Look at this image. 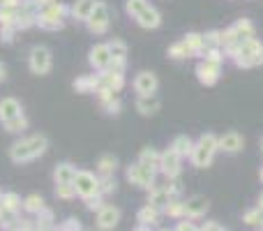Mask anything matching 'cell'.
I'll list each match as a JSON object with an SVG mask.
<instances>
[{
  "instance_id": "9",
  "label": "cell",
  "mask_w": 263,
  "mask_h": 231,
  "mask_svg": "<svg viewBox=\"0 0 263 231\" xmlns=\"http://www.w3.org/2000/svg\"><path fill=\"white\" fill-rule=\"evenodd\" d=\"M134 88L139 95H155V91H157V77L153 72H141L134 79Z\"/></svg>"
},
{
  "instance_id": "14",
  "label": "cell",
  "mask_w": 263,
  "mask_h": 231,
  "mask_svg": "<svg viewBox=\"0 0 263 231\" xmlns=\"http://www.w3.org/2000/svg\"><path fill=\"white\" fill-rule=\"evenodd\" d=\"M208 210V199L205 197H192V199L185 201V215L190 218H199Z\"/></svg>"
},
{
  "instance_id": "20",
  "label": "cell",
  "mask_w": 263,
  "mask_h": 231,
  "mask_svg": "<svg viewBox=\"0 0 263 231\" xmlns=\"http://www.w3.org/2000/svg\"><path fill=\"white\" fill-rule=\"evenodd\" d=\"M95 5H97V0H77V5H74V16L77 19H81V21H88L90 19V14H92V9H95Z\"/></svg>"
},
{
  "instance_id": "48",
  "label": "cell",
  "mask_w": 263,
  "mask_h": 231,
  "mask_svg": "<svg viewBox=\"0 0 263 231\" xmlns=\"http://www.w3.org/2000/svg\"><path fill=\"white\" fill-rule=\"evenodd\" d=\"M136 231H148V229H145V227H141V229H136Z\"/></svg>"
},
{
  "instance_id": "1",
  "label": "cell",
  "mask_w": 263,
  "mask_h": 231,
  "mask_svg": "<svg viewBox=\"0 0 263 231\" xmlns=\"http://www.w3.org/2000/svg\"><path fill=\"white\" fill-rule=\"evenodd\" d=\"M46 146H49L46 136H30V139H23L18 144H14L9 155H12L14 162H30V159L40 157L44 153Z\"/></svg>"
},
{
  "instance_id": "4",
  "label": "cell",
  "mask_w": 263,
  "mask_h": 231,
  "mask_svg": "<svg viewBox=\"0 0 263 231\" xmlns=\"http://www.w3.org/2000/svg\"><path fill=\"white\" fill-rule=\"evenodd\" d=\"M155 171H157L155 167H145V164L136 162L134 167L127 169V178L139 187H150L155 181Z\"/></svg>"
},
{
  "instance_id": "44",
  "label": "cell",
  "mask_w": 263,
  "mask_h": 231,
  "mask_svg": "<svg viewBox=\"0 0 263 231\" xmlns=\"http://www.w3.org/2000/svg\"><path fill=\"white\" fill-rule=\"evenodd\" d=\"M176 231H199V229H196L192 222H180V224H178V229H176Z\"/></svg>"
},
{
  "instance_id": "16",
  "label": "cell",
  "mask_w": 263,
  "mask_h": 231,
  "mask_svg": "<svg viewBox=\"0 0 263 231\" xmlns=\"http://www.w3.org/2000/svg\"><path fill=\"white\" fill-rule=\"evenodd\" d=\"M136 109H139L143 116H153L159 111V100L155 95H141L139 102H136Z\"/></svg>"
},
{
  "instance_id": "12",
  "label": "cell",
  "mask_w": 263,
  "mask_h": 231,
  "mask_svg": "<svg viewBox=\"0 0 263 231\" xmlns=\"http://www.w3.org/2000/svg\"><path fill=\"white\" fill-rule=\"evenodd\" d=\"M18 116H21V104H18L16 100H12V97L0 100V120L9 122V120H14V118H18Z\"/></svg>"
},
{
  "instance_id": "39",
  "label": "cell",
  "mask_w": 263,
  "mask_h": 231,
  "mask_svg": "<svg viewBox=\"0 0 263 231\" xmlns=\"http://www.w3.org/2000/svg\"><path fill=\"white\" fill-rule=\"evenodd\" d=\"M111 190H116V181L111 176H104L100 181V192H111Z\"/></svg>"
},
{
  "instance_id": "23",
  "label": "cell",
  "mask_w": 263,
  "mask_h": 231,
  "mask_svg": "<svg viewBox=\"0 0 263 231\" xmlns=\"http://www.w3.org/2000/svg\"><path fill=\"white\" fill-rule=\"evenodd\" d=\"M157 220H159V210H157V206H145V208H141L139 210V222L143 224V227H148V224H157Z\"/></svg>"
},
{
  "instance_id": "47",
  "label": "cell",
  "mask_w": 263,
  "mask_h": 231,
  "mask_svg": "<svg viewBox=\"0 0 263 231\" xmlns=\"http://www.w3.org/2000/svg\"><path fill=\"white\" fill-rule=\"evenodd\" d=\"M259 208H261V210H263V194H261V197H259Z\"/></svg>"
},
{
  "instance_id": "29",
  "label": "cell",
  "mask_w": 263,
  "mask_h": 231,
  "mask_svg": "<svg viewBox=\"0 0 263 231\" xmlns=\"http://www.w3.org/2000/svg\"><path fill=\"white\" fill-rule=\"evenodd\" d=\"M109 51H111V58H125V54H127V44L120 40H114L109 44Z\"/></svg>"
},
{
  "instance_id": "8",
  "label": "cell",
  "mask_w": 263,
  "mask_h": 231,
  "mask_svg": "<svg viewBox=\"0 0 263 231\" xmlns=\"http://www.w3.org/2000/svg\"><path fill=\"white\" fill-rule=\"evenodd\" d=\"M242 146H245V139H242V134H238V132H227L224 136H219L217 150H224V153L233 155V153H240Z\"/></svg>"
},
{
  "instance_id": "30",
  "label": "cell",
  "mask_w": 263,
  "mask_h": 231,
  "mask_svg": "<svg viewBox=\"0 0 263 231\" xmlns=\"http://www.w3.org/2000/svg\"><path fill=\"white\" fill-rule=\"evenodd\" d=\"M26 210H30V213H42L44 210V201H42V197L32 194L26 199Z\"/></svg>"
},
{
  "instance_id": "33",
  "label": "cell",
  "mask_w": 263,
  "mask_h": 231,
  "mask_svg": "<svg viewBox=\"0 0 263 231\" xmlns=\"http://www.w3.org/2000/svg\"><path fill=\"white\" fill-rule=\"evenodd\" d=\"M168 56H171V58H176V60H180V58H187V56H192L190 54V49H187L185 44H173L171 49H168Z\"/></svg>"
},
{
  "instance_id": "54",
  "label": "cell",
  "mask_w": 263,
  "mask_h": 231,
  "mask_svg": "<svg viewBox=\"0 0 263 231\" xmlns=\"http://www.w3.org/2000/svg\"><path fill=\"white\" fill-rule=\"evenodd\" d=\"M164 231H166V229H164Z\"/></svg>"
},
{
  "instance_id": "11",
  "label": "cell",
  "mask_w": 263,
  "mask_h": 231,
  "mask_svg": "<svg viewBox=\"0 0 263 231\" xmlns=\"http://www.w3.org/2000/svg\"><path fill=\"white\" fill-rule=\"evenodd\" d=\"M120 220V210L114 208V206H102L100 215H97V224L100 229H114Z\"/></svg>"
},
{
  "instance_id": "26",
  "label": "cell",
  "mask_w": 263,
  "mask_h": 231,
  "mask_svg": "<svg viewBox=\"0 0 263 231\" xmlns=\"http://www.w3.org/2000/svg\"><path fill=\"white\" fill-rule=\"evenodd\" d=\"M97 86H100V81H97L95 77H81L74 81V88H77L79 93H90V91H95Z\"/></svg>"
},
{
  "instance_id": "53",
  "label": "cell",
  "mask_w": 263,
  "mask_h": 231,
  "mask_svg": "<svg viewBox=\"0 0 263 231\" xmlns=\"http://www.w3.org/2000/svg\"><path fill=\"white\" fill-rule=\"evenodd\" d=\"M30 3H35V0H30Z\"/></svg>"
},
{
  "instance_id": "24",
  "label": "cell",
  "mask_w": 263,
  "mask_h": 231,
  "mask_svg": "<svg viewBox=\"0 0 263 231\" xmlns=\"http://www.w3.org/2000/svg\"><path fill=\"white\" fill-rule=\"evenodd\" d=\"M233 28H236V32L240 35V40H252V37H254V23H252L250 19H240Z\"/></svg>"
},
{
  "instance_id": "32",
  "label": "cell",
  "mask_w": 263,
  "mask_h": 231,
  "mask_svg": "<svg viewBox=\"0 0 263 231\" xmlns=\"http://www.w3.org/2000/svg\"><path fill=\"white\" fill-rule=\"evenodd\" d=\"M164 208H166V215H171V218H180V215H185V204H182V201H168Z\"/></svg>"
},
{
  "instance_id": "3",
  "label": "cell",
  "mask_w": 263,
  "mask_h": 231,
  "mask_svg": "<svg viewBox=\"0 0 263 231\" xmlns=\"http://www.w3.org/2000/svg\"><path fill=\"white\" fill-rule=\"evenodd\" d=\"M72 185H74V190H77V194H81L83 199H88V197L100 192V181L88 171H77V178H74Z\"/></svg>"
},
{
  "instance_id": "40",
  "label": "cell",
  "mask_w": 263,
  "mask_h": 231,
  "mask_svg": "<svg viewBox=\"0 0 263 231\" xmlns=\"http://www.w3.org/2000/svg\"><path fill=\"white\" fill-rule=\"evenodd\" d=\"M104 106L109 109V114H118V111H120V102H118V100H114V97L104 100Z\"/></svg>"
},
{
  "instance_id": "22",
  "label": "cell",
  "mask_w": 263,
  "mask_h": 231,
  "mask_svg": "<svg viewBox=\"0 0 263 231\" xmlns=\"http://www.w3.org/2000/svg\"><path fill=\"white\" fill-rule=\"evenodd\" d=\"M53 178H55L58 185H63V183H74V178H77V169H74L72 164H60V167L55 169Z\"/></svg>"
},
{
  "instance_id": "41",
  "label": "cell",
  "mask_w": 263,
  "mask_h": 231,
  "mask_svg": "<svg viewBox=\"0 0 263 231\" xmlns=\"http://www.w3.org/2000/svg\"><path fill=\"white\" fill-rule=\"evenodd\" d=\"M201 231H224V229H222V224H217V222H205L203 227H201Z\"/></svg>"
},
{
  "instance_id": "38",
  "label": "cell",
  "mask_w": 263,
  "mask_h": 231,
  "mask_svg": "<svg viewBox=\"0 0 263 231\" xmlns=\"http://www.w3.org/2000/svg\"><path fill=\"white\" fill-rule=\"evenodd\" d=\"M7 125V132H21V130H26V118L23 116H18V118H14V120H9V122H5Z\"/></svg>"
},
{
  "instance_id": "21",
  "label": "cell",
  "mask_w": 263,
  "mask_h": 231,
  "mask_svg": "<svg viewBox=\"0 0 263 231\" xmlns=\"http://www.w3.org/2000/svg\"><path fill=\"white\" fill-rule=\"evenodd\" d=\"M171 148L176 150V153L180 155V157H185V155H192V150H194V141H192L190 136L180 134V136H176V139H173Z\"/></svg>"
},
{
  "instance_id": "18",
  "label": "cell",
  "mask_w": 263,
  "mask_h": 231,
  "mask_svg": "<svg viewBox=\"0 0 263 231\" xmlns=\"http://www.w3.org/2000/svg\"><path fill=\"white\" fill-rule=\"evenodd\" d=\"M136 21H139V26L141 28H157L159 26V12L155 7H148V9H143V12L136 16Z\"/></svg>"
},
{
  "instance_id": "6",
  "label": "cell",
  "mask_w": 263,
  "mask_h": 231,
  "mask_svg": "<svg viewBox=\"0 0 263 231\" xmlns=\"http://www.w3.org/2000/svg\"><path fill=\"white\" fill-rule=\"evenodd\" d=\"M30 69L35 74H46L51 69V54L44 46H35L30 51Z\"/></svg>"
},
{
  "instance_id": "13",
  "label": "cell",
  "mask_w": 263,
  "mask_h": 231,
  "mask_svg": "<svg viewBox=\"0 0 263 231\" xmlns=\"http://www.w3.org/2000/svg\"><path fill=\"white\" fill-rule=\"evenodd\" d=\"M90 63L95 65L97 69L109 67V63H111V51H109V44H97L95 49L90 51Z\"/></svg>"
},
{
  "instance_id": "43",
  "label": "cell",
  "mask_w": 263,
  "mask_h": 231,
  "mask_svg": "<svg viewBox=\"0 0 263 231\" xmlns=\"http://www.w3.org/2000/svg\"><path fill=\"white\" fill-rule=\"evenodd\" d=\"M81 227H79V222L77 220H67V224L63 227V231H79Z\"/></svg>"
},
{
  "instance_id": "34",
  "label": "cell",
  "mask_w": 263,
  "mask_h": 231,
  "mask_svg": "<svg viewBox=\"0 0 263 231\" xmlns=\"http://www.w3.org/2000/svg\"><path fill=\"white\" fill-rule=\"evenodd\" d=\"M55 194H58L60 199H72V197L77 194V190H74L72 183H63V185L55 187Z\"/></svg>"
},
{
  "instance_id": "19",
  "label": "cell",
  "mask_w": 263,
  "mask_h": 231,
  "mask_svg": "<svg viewBox=\"0 0 263 231\" xmlns=\"http://www.w3.org/2000/svg\"><path fill=\"white\" fill-rule=\"evenodd\" d=\"M168 201H171V192H168V187H153L148 194V204L150 206H166Z\"/></svg>"
},
{
  "instance_id": "7",
  "label": "cell",
  "mask_w": 263,
  "mask_h": 231,
  "mask_svg": "<svg viewBox=\"0 0 263 231\" xmlns=\"http://www.w3.org/2000/svg\"><path fill=\"white\" fill-rule=\"evenodd\" d=\"M159 169H162L168 178H176L178 173H180V155L173 148H168L166 153L159 155Z\"/></svg>"
},
{
  "instance_id": "51",
  "label": "cell",
  "mask_w": 263,
  "mask_h": 231,
  "mask_svg": "<svg viewBox=\"0 0 263 231\" xmlns=\"http://www.w3.org/2000/svg\"><path fill=\"white\" fill-rule=\"evenodd\" d=\"M0 7H3V0H0Z\"/></svg>"
},
{
  "instance_id": "37",
  "label": "cell",
  "mask_w": 263,
  "mask_h": 231,
  "mask_svg": "<svg viewBox=\"0 0 263 231\" xmlns=\"http://www.w3.org/2000/svg\"><path fill=\"white\" fill-rule=\"evenodd\" d=\"M18 206H21V199H18L16 194H5L3 197V208L5 210H16Z\"/></svg>"
},
{
  "instance_id": "2",
  "label": "cell",
  "mask_w": 263,
  "mask_h": 231,
  "mask_svg": "<svg viewBox=\"0 0 263 231\" xmlns=\"http://www.w3.org/2000/svg\"><path fill=\"white\" fill-rule=\"evenodd\" d=\"M236 58L238 67H254V65H263V44L259 40H242L238 44V54Z\"/></svg>"
},
{
  "instance_id": "45",
  "label": "cell",
  "mask_w": 263,
  "mask_h": 231,
  "mask_svg": "<svg viewBox=\"0 0 263 231\" xmlns=\"http://www.w3.org/2000/svg\"><path fill=\"white\" fill-rule=\"evenodd\" d=\"M0 81H5V65L0 63Z\"/></svg>"
},
{
  "instance_id": "52",
  "label": "cell",
  "mask_w": 263,
  "mask_h": 231,
  "mask_svg": "<svg viewBox=\"0 0 263 231\" xmlns=\"http://www.w3.org/2000/svg\"><path fill=\"white\" fill-rule=\"evenodd\" d=\"M0 201H3V194H0Z\"/></svg>"
},
{
  "instance_id": "42",
  "label": "cell",
  "mask_w": 263,
  "mask_h": 231,
  "mask_svg": "<svg viewBox=\"0 0 263 231\" xmlns=\"http://www.w3.org/2000/svg\"><path fill=\"white\" fill-rule=\"evenodd\" d=\"M88 208H90V210H100L102 208V201L97 199V197H95V199H92V197H88Z\"/></svg>"
},
{
  "instance_id": "36",
  "label": "cell",
  "mask_w": 263,
  "mask_h": 231,
  "mask_svg": "<svg viewBox=\"0 0 263 231\" xmlns=\"http://www.w3.org/2000/svg\"><path fill=\"white\" fill-rule=\"evenodd\" d=\"M245 222L247 224H252V227H263V210L261 208H256V210H250V213L245 215Z\"/></svg>"
},
{
  "instance_id": "35",
  "label": "cell",
  "mask_w": 263,
  "mask_h": 231,
  "mask_svg": "<svg viewBox=\"0 0 263 231\" xmlns=\"http://www.w3.org/2000/svg\"><path fill=\"white\" fill-rule=\"evenodd\" d=\"M199 146H203V148H208V150H213V153H215V150H217V146H219V139L215 134H203L199 139Z\"/></svg>"
},
{
  "instance_id": "28",
  "label": "cell",
  "mask_w": 263,
  "mask_h": 231,
  "mask_svg": "<svg viewBox=\"0 0 263 231\" xmlns=\"http://www.w3.org/2000/svg\"><path fill=\"white\" fill-rule=\"evenodd\" d=\"M203 46L205 49H217V46H222V32L219 30H210L203 35Z\"/></svg>"
},
{
  "instance_id": "15",
  "label": "cell",
  "mask_w": 263,
  "mask_h": 231,
  "mask_svg": "<svg viewBox=\"0 0 263 231\" xmlns=\"http://www.w3.org/2000/svg\"><path fill=\"white\" fill-rule=\"evenodd\" d=\"M213 155H215L213 150H208V148L196 144L194 150H192V162H194V167L205 169V167H210V162H213Z\"/></svg>"
},
{
  "instance_id": "10",
  "label": "cell",
  "mask_w": 263,
  "mask_h": 231,
  "mask_svg": "<svg viewBox=\"0 0 263 231\" xmlns=\"http://www.w3.org/2000/svg\"><path fill=\"white\" fill-rule=\"evenodd\" d=\"M196 74H199V81L205 83V86H213L219 79V65L210 63V60H203V63L196 67Z\"/></svg>"
},
{
  "instance_id": "31",
  "label": "cell",
  "mask_w": 263,
  "mask_h": 231,
  "mask_svg": "<svg viewBox=\"0 0 263 231\" xmlns=\"http://www.w3.org/2000/svg\"><path fill=\"white\" fill-rule=\"evenodd\" d=\"M148 7L150 5L145 3V0H127V14H132V16H139V14Z\"/></svg>"
},
{
  "instance_id": "49",
  "label": "cell",
  "mask_w": 263,
  "mask_h": 231,
  "mask_svg": "<svg viewBox=\"0 0 263 231\" xmlns=\"http://www.w3.org/2000/svg\"><path fill=\"white\" fill-rule=\"evenodd\" d=\"M261 153H263V141H261Z\"/></svg>"
},
{
  "instance_id": "5",
  "label": "cell",
  "mask_w": 263,
  "mask_h": 231,
  "mask_svg": "<svg viewBox=\"0 0 263 231\" xmlns=\"http://www.w3.org/2000/svg\"><path fill=\"white\" fill-rule=\"evenodd\" d=\"M88 28H90L92 32H97V35L106 32V28H109V7H106V5H102V3L95 5L90 19H88Z\"/></svg>"
},
{
  "instance_id": "27",
  "label": "cell",
  "mask_w": 263,
  "mask_h": 231,
  "mask_svg": "<svg viewBox=\"0 0 263 231\" xmlns=\"http://www.w3.org/2000/svg\"><path fill=\"white\" fill-rule=\"evenodd\" d=\"M139 162L145 164V167H155V169H157V167H159V155L155 153L153 148H145V150H141Z\"/></svg>"
},
{
  "instance_id": "46",
  "label": "cell",
  "mask_w": 263,
  "mask_h": 231,
  "mask_svg": "<svg viewBox=\"0 0 263 231\" xmlns=\"http://www.w3.org/2000/svg\"><path fill=\"white\" fill-rule=\"evenodd\" d=\"M37 3H42V5H53V0H37Z\"/></svg>"
},
{
  "instance_id": "17",
  "label": "cell",
  "mask_w": 263,
  "mask_h": 231,
  "mask_svg": "<svg viewBox=\"0 0 263 231\" xmlns=\"http://www.w3.org/2000/svg\"><path fill=\"white\" fill-rule=\"evenodd\" d=\"M182 44L190 49L192 56H203V51H205V46H203V35H199V32H190V35H185Z\"/></svg>"
},
{
  "instance_id": "50",
  "label": "cell",
  "mask_w": 263,
  "mask_h": 231,
  "mask_svg": "<svg viewBox=\"0 0 263 231\" xmlns=\"http://www.w3.org/2000/svg\"><path fill=\"white\" fill-rule=\"evenodd\" d=\"M261 181H263V169H261Z\"/></svg>"
},
{
  "instance_id": "25",
  "label": "cell",
  "mask_w": 263,
  "mask_h": 231,
  "mask_svg": "<svg viewBox=\"0 0 263 231\" xmlns=\"http://www.w3.org/2000/svg\"><path fill=\"white\" fill-rule=\"evenodd\" d=\"M116 167H118V159H116L114 155H104V157L97 162V169H100V173H104V176H111V173L116 171Z\"/></svg>"
}]
</instances>
